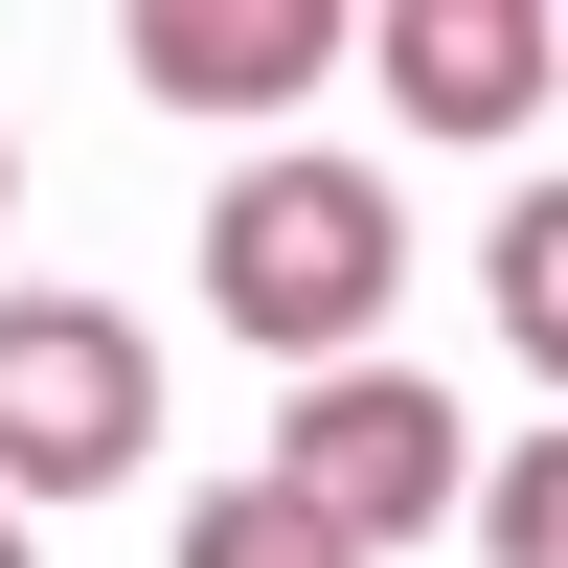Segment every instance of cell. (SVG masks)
I'll use <instances>...</instances> for the list:
<instances>
[{
    "instance_id": "cell-5",
    "label": "cell",
    "mask_w": 568,
    "mask_h": 568,
    "mask_svg": "<svg viewBox=\"0 0 568 568\" xmlns=\"http://www.w3.org/2000/svg\"><path fill=\"white\" fill-rule=\"evenodd\" d=\"M318 69H342L318 0H160V23H136V91H160V114H296Z\"/></svg>"
},
{
    "instance_id": "cell-4",
    "label": "cell",
    "mask_w": 568,
    "mask_h": 568,
    "mask_svg": "<svg viewBox=\"0 0 568 568\" xmlns=\"http://www.w3.org/2000/svg\"><path fill=\"white\" fill-rule=\"evenodd\" d=\"M546 69H568L546 0H387V114L409 136H524Z\"/></svg>"
},
{
    "instance_id": "cell-10",
    "label": "cell",
    "mask_w": 568,
    "mask_h": 568,
    "mask_svg": "<svg viewBox=\"0 0 568 568\" xmlns=\"http://www.w3.org/2000/svg\"><path fill=\"white\" fill-rule=\"evenodd\" d=\"M0 182H23V160H0Z\"/></svg>"
},
{
    "instance_id": "cell-8",
    "label": "cell",
    "mask_w": 568,
    "mask_h": 568,
    "mask_svg": "<svg viewBox=\"0 0 568 568\" xmlns=\"http://www.w3.org/2000/svg\"><path fill=\"white\" fill-rule=\"evenodd\" d=\"M478 546H500V568H568V433H524V455L478 478Z\"/></svg>"
},
{
    "instance_id": "cell-1",
    "label": "cell",
    "mask_w": 568,
    "mask_h": 568,
    "mask_svg": "<svg viewBox=\"0 0 568 568\" xmlns=\"http://www.w3.org/2000/svg\"><path fill=\"white\" fill-rule=\"evenodd\" d=\"M387 296H409V205H387L364 160H251V182L205 205V318H227V342H273L296 387H318V364H364V318H387Z\"/></svg>"
},
{
    "instance_id": "cell-3",
    "label": "cell",
    "mask_w": 568,
    "mask_h": 568,
    "mask_svg": "<svg viewBox=\"0 0 568 568\" xmlns=\"http://www.w3.org/2000/svg\"><path fill=\"white\" fill-rule=\"evenodd\" d=\"M273 500H318L342 546H387V524H478V433H455L433 364H318L296 433H273Z\"/></svg>"
},
{
    "instance_id": "cell-7",
    "label": "cell",
    "mask_w": 568,
    "mask_h": 568,
    "mask_svg": "<svg viewBox=\"0 0 568 568\" xmlns=\"http://www.w3.org/2000/svg\"><path fill=\"white\" fill-rule=\"evenodd\" d=\"M182 568H364L318 500H273V478H227V500H182Z\"/></svg>"
},
{
    "instance_id": "cell-6",
    "label": "cell",
    "mask_w": 568,
    "mask_h": 568,
    "mask_svg": "<svg viewBox=\"0 0 568 568\" xmlns=\"http://www.w3.org/2000/svg\"><path fill=\"white\" fill-rule=\"evenodd\" d=\"M478 296L524 318V364L568 387V182H524V205H500V251H478Z\"/></svg>"
},
{
    "instance_id": "cell-2",
    "label": "cell",
    "mask_w": 568,
    "mask_h": 568,
    "mask_svg": "<svg viewBox=\"0 0 568 568\" xmlns=\"http://www.w3.org/2000/svg\"><path fill=\"white\" fill-rule=\"evenodd\" d=\"M160 455V342L114 296H0V524L23 500H114Z\"/></svg>"
},
{
    "instance_id": "cell-9",
    "label": "cell",
    "mask_w": 568,
    "mask_h": 568,
    "mask_svg": "<svg viewBox=\"0 0 568 568\" xmlns=\"http://www.w3.org/2000/svg\"><path fill=\"white\" fill-rule=\"evenodd\" d=\"M0 568H23V524H0Z\"/></svg>"
}]
</instances>
